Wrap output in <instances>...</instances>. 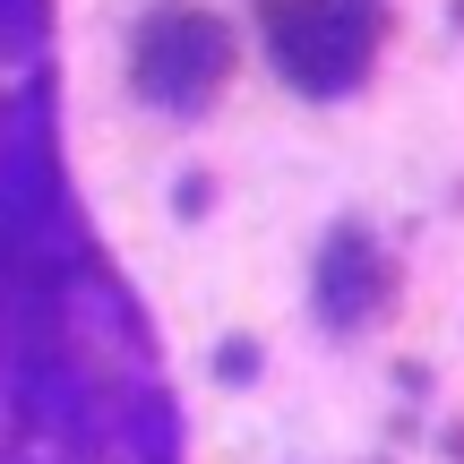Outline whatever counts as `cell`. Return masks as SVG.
I'll return each mask as SVG.
<instances>
[{
    "label": "cell",
    "instance_id": "1",
    "mask_svg": "<svg viewBox=\"0 0 464 464\" xmlns=\"http://www.w3.org/2000/svg\"><path fill=\"white\" fill-rule=\"evenodd\" d=\"M0 464H464V0H0Z\"/></svg>",
    "mask_w": 464,
    "mask_h": 464
}]
</instances>
